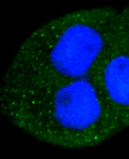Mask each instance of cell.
Returning a JSON list of instances; mask_svg holds the SVG:
<instances>
[{
    "label": "cell",
    "instance_id": "obj_4",
    "mask_svg": "<svg viewBox=\"0 0 129 159\" xmlns=\"http://www.w3.org/2000/svg\"><path fill=\"white\" fill-rule=\"evenodd\" d=\"M117 43L129 53V5L118 9Z\"/></svg>",
    "mask_w": 129,
    "mask_h": 159
},
{
    "label": "cell",
    "instance_id": "obj_1",
    "mask_svg": "<svg viewBox=\"0 0 129 159\" xmlns=\"http://www.w3.org/2000/svg\"><path fill=\"white\" fill-rule=\"evenodd\" d=\"M1 111L20 129L46 143L71 149L92 147L125 128L95 73L59 83L1 86Z\"/></svg>",
    "mask_w": 129,
    "mask_h": 159
},
{
    "label": "cell",
    "instance_id": "obj_2",
    "mask_svg": "<svg viewBox=\"0 0 129 159\" xmlns=\"http://www.w3.org/2000/svg\"><path fill=\"white\" fill-rule=\"evenodd\" d=\"M118 9L91 7L51 20L19 47L1 86L44 85L92 75L117 40Z\"/></svg>",
    "mask_w": 129,
    "mask_h": 159
},
{
    "label": "cell",
    "instance_id": "obj_3",
    "mask_svg": "<svg viewBox=\"0 0 129 159\" xmlns=\"http://www.w3.org/2000/svg\"><path fill=\"white\" fill-rule=\"evenodd\" d=\"M96 79L124 128L129 127V53L116 43L95 73Z\"/></svg>",
    "mask_w": 129,
    "mask_h": 159
}]
</instances>
